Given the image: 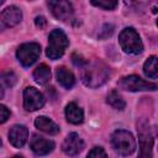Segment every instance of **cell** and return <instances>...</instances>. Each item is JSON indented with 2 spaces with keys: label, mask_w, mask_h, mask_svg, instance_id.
I'll return each mask as SVG.
<instances>
[{
  "label": "cell",
  "mask_w": 158,
  "mask_h": 158,
  "mask_svg": "<svg viewBox=\"0 0 158 158\" xmlns=\"http://www.w3.org/2000/svg\"><path fill=\"white\" fill-rule=\"evenodd\" d=\"M44 105V96L35 88L27 86L23 90V107L27 111H36Z\"/></svg>",
  "instance_id": "8"
},
{
  "label": "cell",
  "mask_w": 158,
  "mask_h": 158,
  "mask_svg": "<svg viewBox=\"0 0 158 158\" xmlns=\"http://www.w3.org/2000/svg\"><path fill=\"white\" fill-rule=\"evenodd\" d=\"M16 80H17V78H16L15 73L11 72V70L4 72V73L1 74V81H2V84H5V85L9 86V88L14 86V85L16 84Z\"/></svg>",
  "instance_id": "21"
},
{
  "label": "cell",
  "mask_w": 158,
  "mask_h": 158,
  "mask_svg": "<svg viewBox=\"0 0 158 158\" xmlns=\"http://www.w3.org/2000/svg\"><path fill=\"white\" fill-rule=\"evenodd\" d=\"M112 32H114V25L106 23V25H104L102 28L100 30V32H99V38H100V40H105V38L110 37V36L112 35Z\"/></svg>",
  "instance_id": "23"
},
{
  "label": "cell",
  "mask_w": 158,
  "mask_h": 158,
  "mask_svg": "<svg viewBox=\"0 0 158 158\" xmlns=\"http://www.w3.org/2000/svg\"><path fill=\"white\" fill-rule=\"evenodd\" d=\"M69 44L68 37L62 30H53L48 36V47L46 51L47 57L51 59L60 58Z\"/></svg>",
  "instance_id": "3"
},
{
  "label": "cell",
  "mask_w": 158,
  "mask_h": 158,
  "mask_svg": "<svg viewBox=\"0 0 158 158\" xmlns=\"http://www.w3.org/2000/svg\"><path fill=\"white\" fill-rule=\"evenodd\" d=\"M35 23H36L37 27L43 28V27L46 26V23H47V20H46L43 16H37V17L35 19Z\"/></svg>",
  "instance_id": "26"
},
{
  "label": "cell",
  "mask_w": 158,
  "mask_h": 158,
  "mask_svg": "<svg viewBox=\"0 0 158 158\" xmlns=\"http://www.w3.org/2000/svg\"><path fill=\"white\" fill-rule=\"evenodd\" d=\"M14 158H23V157H22V156H15Z\"/></svg>",
  "instance_id": "27"
},
{
  "label": "cell",
  "mask_w": 158,
  "mask_h": 158,
  "mask_svg": "<svg viewBox=\"0 0 158 158\" xmlns=\"http://www.w3.org/2000/svg\"><path fill=\"white\" fill-rule=\"evenodd\" d=\"M65 117L70 123L79 125L84 120V112L75 102H69L65 106Z\"/></svg>",
  "instance_id": "15"
},
{
  "label": "cell",
  "mask_w": 158,
  "mask_h": 158,
  "mask_svg": "<svg viewBox=\"0 0 158 158\" xmlns=\"http://www.w3.org/2000/svg\"><path fill=\"white\" fill-rule=\"evenodd\" d=\"M56 75H57L58 83L63 88H65V89H70L75 84V77H74V74L69 69H67L65 67H58L57 68V72H56Z\"/></svg>",
  "instance_id": "16"
},
{
  "label": "cell",
  "mask_w": 158,
  "mask_h": 158,
  "mask_svg": "<svg viewBox=\"0 0 158 158\" xmlns=\"http://www.w3.org/2000/svg\"><path fill=\"white\" fill-rule=\"evenodd\" d=\"M48 6L54 15L56 19L60 21H67L73 16V6L69 1L59 0V1H48Z\"/></svg>",
  "instance_id": "9"
},
{
  "label": "cell",
  "mask_w": 158,
  "mask_h": 158,
  "mask_svg": "<svg viewBox=\"0 0 158 158\" xmlns=\"http://www.w3.org/2000/svg\"><path fill=\"white\" fill-rule=\"evenodd\" d=\"M21 19H22V12L17 6H15V5L7 6L6 9L2 10V12L0 15L1 28L16 26L21 21Z\"/></svg>",
  "instance_id": "11"
},
{
  "label": "cell",
  "mask_w": 158,
  "mask_h": 158,
  "mask_svg": "<svg viewBox=\"0 0 158 158\" xmlns=\"http://www.w3.org/2000/svg\"><path fill=\"white\" fill-rule=\"evenodd\" d=\"M72 58H73V63L77 65V67H84L85 64H86V60L81 57V56H79V54H73L72 56Z\"/></svg>",
  "instance_id": "25"
},
{
  "label": "cell",
  "mask_w": 158,
  "mask_h": 158,
  "mask_svg": "<svg viewBox=\"0 0 158 158\" xmlns=\"http://www.w3.org/2000/svg\"><path fill=\"white\" fill-rule=\"evenodd\" d=\"M118 42H120L121 48L126 53L138 54L143 51V43H142L138 33L136 32V30H133L132 27H126L120 32Z\"/></svg>",
  "instance_id": "4"
},
{
  "label": "cell",
  "mask_w": 158,
  "mask_h": 158,
  "mask_svg": "<svg viewBox=\"0 0 158 158\" xmlns=\"http://www.w3.org/2000/svg\"><path fill=\"white\" fill-rule=\"evenodd\" d=\"M35 126L40 131H42L44 133H48V135H57L60 130L59 126L54 121H52L51 118H48L46 116H38L35 120Z\"/></svg>",
  "instance_id": "14"
},
{
  "label": "cell",
  "mask_w": 158,
  "mask_h": 158,
  "mask_svg": "<svg viewBox=\"0 0 158 158\" xmlns=\"http://www.w3.org/2000/svg\"><path fill=\"white\" fill-rule=\"evenodd\" d=\"M111 143L115 151L121 156H130L136 149V139L133 135L126 130H117L111 136Z\"/></svg>",
  "instance_id": "2"
},
{
  "label": "cell",
  "mask_w": 158,
  "mask_h": 158,
  "mask_svg": "<svg viewBox=\"0 0 158 158\" xmlns=\"http://www.w3.org/2000/svg\"><path fill=\"white\" fill-rule=\"evenodd\" d=\"M10 117V110L5 105H0V122L4 123Z\"/></svg>",
  "instance_id": "24"
},
{
  "label": "cell",
  "mask_w": 158,
  "mask_h": 158,
  "mask_svg": "<svg viewBox=\"0 0 158 158\" xmlns=\"http://www.w3.org/2000/svg\"><path fill=\"white\" fill-rule=\"evenodd\" d=\"M143 73L147 78L156 79L158 78V57L151 56L143 64Z\"/></svg>",
  "instance_id": "18"
},
{
  "label": "cell",
  "mask_w": 158,
  "mask_h": 158,
  "mask_svg": "<svg viewBox=\"0 0 158 158\" xmlns=\"http://www.w3.org/2000/svg\"><path fill=\"white\" fill-rule=\"evenodd\" d=\"M27 138L28 130L23 125H14L9 131V141L16 148L22 147L27 142Z\"/></svg>",
  "instance_id": "13"
},
{
  "label": "cell",
  "mask_w": 158,
  "mask_h": 158,
  "mask_svg": "<svg viewBox=\"0 0 158 158\" xmlns=\"http://www.w3.org/2000/svg\"><path fill=\"white\" fill-rule=\"evenodd\" d=\"M110 77L109 67L99 60L94 59L91 62H86L84 67H81V80L89 88H99L104 85Z\"/></svg>",
  "instance_id": "1"
},
{
  "label": "cell",
  "mask_w": 158,
  "mask_h": 158,
  "mask_svg": "<svg viewBox=\"0 0 158 158\" xmlns=\"http://www.w3.org/2000/svg\"><path fill=\"white\" fill-rule=\"evenodd\" d=\"M138 126V141H139V154L138 158H153V138L149 132V127L144 121H139Z\"/></svg>",
  "instance_id": "7"
},
{
  "label": "cell",
  "mask_w": 158,
  "mask_h": 158,
  "mask_svg": "<svg viewBox=\"0 0 158 158\" xmlns=\"http://www.w3.org/2000/svg\"><path fill=\"white\" fill-rule=\"evenodd\" d=\"M83 148H84V141H83V139L80 138V136H79L78 133H75V132L69 133V135L65 137V139H64V142H63V144H62L63 152H64L67 156H70V157L79 154V153L83 151Z\"/></svg>",
  "instance_id": "10"
},
{
  "label": "cell",
  "mask_w": 158,
  "mask_h": 158,
  "mask_svg": "<svg viewBox=\"0 0 158 158\" xmlns=\"http://www.w3.org/2000/svg\"><path fill=\"white\" fill-rule=\"evenodd\" d=\"M30 147L37 156H46L51 153L54 148V142L49 141L44 137H41L38 135H33L30 141Z\"/></svg>",
  "instance_id": "12"
},
{
  "label": "cell",
  "mask_w": 158,
  "mask_h": 158,
  "mask_svg": "<svg viewBox=\"0 0 158 158\" xmlns=\"http://www.w3.org/2000/svg\"><path fill=\"white\" fill-rule=\"evenodd\" d=\"M33 79L41 85H46L51 79V69L47 64H40L33 72Z\"/></svg>",
  "instance_id": "17"
},
{
  "label": "cell",
  "mask_w": 158,
  "mask_h": 158,
  "mask_svg": "<svg viewBox=\"0 0 158 158\" xmlns=\"http://www.w3.org/2000/svg\"><path fill=\"white\" fill-rule=\"evenodd\" d=\"M118 88L127 90V91H153L158 89V84L146 81L138 75H127L118 80Z\"/></svg>",
  "instance_id": "5"
},
{
  "label": "cell",
  "mask_w": 158,
  "mask_h": 158,
  "mask_svg": "<svg viewBox=\"0 0 158 158\" xmlns=\"http://www.w3.org/2000/svg\"><path fill=\"white\" fill-rule=\"evenodd\" d=\"M86 158H107L106 152L104 151L102 147H94L89 153Z\"/></svg>",
  "instance_id": "22"
},
{
  "label": "cell",
  "mask_w": 158,
  "mask_h": 158,
  "mask_svg": "<svg viewBox=\"0 0 158 158\" xmlns=\"http://www.w3.org/2000/svg\"><path fill=\"white\" fill-rule=\"evenodd\" d=\"M106 101H107V104H109L112 109H115V110H123L125 106H126L125 100L122 99V96H121V95L118 94V91H116V90H111V91L107 94Z\"/></svg>",
  "instance_id": "19"
},
{
  "label": "cell",
  "mask_w": 158,
  "mask_h": 158,
  "mask_svg": "<svg viewBox=\"0 0 158 158\" xmlns=\"http://www.w3.org/2000/svg\"><path fill=\"white\" fill-rule=\"evenodd\" d=\"M41 54V46L36 42L21 44L16 51V57L23 67H31Z\"/></svg>",
  "instance_id": "6"
},
{
  "label": "cell",
  "mask_w": 158,
  "mask_h": 158,
  "mask_svg": "<svg viewBox=\"0 0 158 158\" xmlns=\"http://www.w3.org/2000/svg\"><path fill=\"white\" fill-rule=\"evenodd\" d=\"M117 1L115 0H91V5L94 6H98L100 9H104V10H114L116 6H117Z\"/></svg>",
  "instance_id": "20"
},
{
  "label": "cell",
  "mask_w": 158,
  "mask_h": 158,
  "mask_svg": "<svg viewBox=\"0 0 158 158\" xmlns=\"http://www.w3.org/2000/svg\"><path fill=\"white\" fill-rule=\"evenodd\" d=\"M157 26H158V20H157Z\"/></svg>",
  "instance_id": "28"
}]
</instances>
